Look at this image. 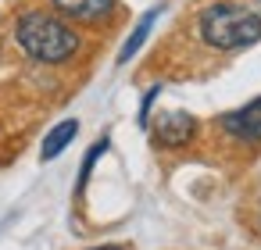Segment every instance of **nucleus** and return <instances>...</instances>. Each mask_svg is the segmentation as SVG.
Masks as SVG:
<instances>
[{
  "label": "nucleus",
  "instance_id": "2",
  "mask_svg": "<svg viewBox=\"0 0 261 250\" xmlns=\"http://www.w3.org/2000/svg\"><path fill=\"white\" fill-rule=\"evenodd\" d=\"M15 36H18V47L43 65H61L79 50V36L50 15H25Z\"/></svg>",
  "mask_w": 261,
  "mask_h": 250
},
{
  "label": "nucleus",
  "instance_id": "1",
  "mask_svg": "<svg viewBox=\"0 0 261 250\" xmlns=\"http://www.w3.org/2000/svg\"><path fill=\"white\" fill-rule=\"evenodd\" d=\"M200 36L204 43H211L215 50H240L261 40V18L254 11H247L243 4H211L200 15Z\"/></svg>",
  "mask_w": 261,
  "mask_h": 250
},
{
  "label": "nucleus",
  "instance_id": "5",
  "mask_svg": "<svg viewBox=\"0 0 261 250\" xmlns=\"http://www.w3.org/2000/svg\"><path fill=\"white\" fill-rule=\"evenodd\" d=\"M54 8L65 15V18H79V22H100L115 0H54Z\"/></svg>",
  "mask_w": 261,
  "mask_h": 250
},
{
  "label": "nucleus",
  "instance_id": "3",
  "mask_svg": "<svg viewBox=\"0 0 261 250\" xmlns=\"http://www.w3.org/2000/svg\"><path fill=\"white\" fill-rule=\"evenodd\" d=\"M193 136H197V122L186 111H168V115H161L154 122V140L165 143V147H182Z\"/></svg>",
  "mask_w": 261,
  "mask_h": 250
},
{
  "label": "nucleus",
  "instance_id": "10",
  "mask_svg": "<svg viewBox=\"0 0 261 250\" xmlns=\"http://www.w3.org/2000/svg\"><path fill=\"white\" fill-rule=\"evenodd\" d=\"M97 250H122V246H115V243H111V246H97Z\"/></svg>",
  "mask_w": 261,
  "mask_h": 250
},
{
  "label": "nucleus",
  "instance_id": "9",
  "mask_svg": "<svg viewBox=\"0 0 261 250\" xmlns=\"http://www.w3.org/2000/svg\"><path fill=\"white\" fill-rule=\"evenodd\" d=\"M158 93H161V86L147 90V97H143V107H140V125H147V118H150V104L158 100Z\"/></svg>",
  "mask_w": 261,
  "mask_h": 250
},
{
  "label": "nucleus",
  "instance_id": "6",
  "mask_svg": "<svg viewBox=\"0 0 261 250\" xmlns=\"http://www.w3.org/2000/svg\"><path fill=\"white\" fill-rule=\"evenodd\" d=\"M75 132H79V122L75 118H68V122H61V125H54L50 132H47V140H43V147H40V161H54L72 140H75Z\"/></svg>",
  "mask_w": 261,
  "mask_h": 250
},
{
  "label": "nucleus",
  "instance_id": "7",
  "mask_svg": "<svg viewBox=\"0 0 261 250\" xmlns=\"http://www.w3.org/2000/svg\"><path fill=\"white\" fill-rule=\"evenodd\" d=\"M158 15H161V11L154 8V11H147V15H143V18L136 22V29L129 33V40H125V47L118 50V65H125V61H133V58L140 54V47L147 43V36H150V29H154V22H158Z\"/></svg>",
  "mask_w": 261,
  "mask_h": 250
},
{
  "label": "nucleus",
  "instance_id": "8",
  "mask_svg": "<svg viewBox=\"0 0 261 250\" xmlns=\"http://www.w3.org/2000/svg\"><path fill=\"white\" fill-rule=\"evenodd\" d=\"M108 150V136L100 140V143H93L90 147V154L83 157V172H79V193H83V186H86V179H90V172H93V164H97V157Z\"/></svg>",
  "mask_w": 261,
  "mask_h": 250
},
{
  "label": "nucleus",
  "instance_id": "4",
  "mask_svg": "<svg viewBox=\"0 0 261 250\" xmlns=\"http://www.w3.org/2000/svg\"><path fill=\"white\" fill-rule=\"evenodd\" d=\"M222 129L236 140H247V143H257L261 140V97L250 100L247 107L232 111V115H222Z\"/></svg>",
  "mask_w": 261,
  "mask_h": 250
}]
</instances>
